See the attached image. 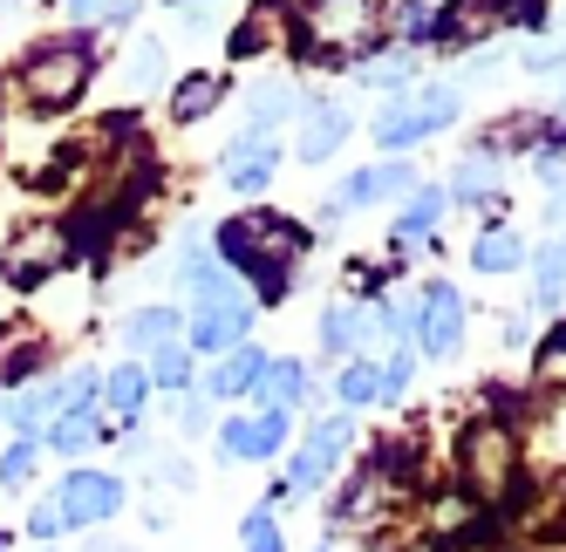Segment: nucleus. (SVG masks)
Segmentation results:
<instances>
[{
    "label": "nucleus",
    "mask_w": 566,
    "mask_h": 552,
    "mask_svg": "<svg viewBox=\"0 0 566 552\" xmlns=\"http://www.w3.org/2000/svg\"><path fill=\"white\" fill-rule=\"evenodd\" d=\"M423 137H430V124H423L417 103L382 109V124H376V144H382V150H410V144H423Z\"/></svg>",
    "instance_id": "21"
},
{
    "label": "nucleus",
    "mask_w": 566,
    "mask_h": 552,
    "mask_svg": "<svg viewBox=\"0 0 566 552\" xmlns=\"http://www.w3.org/2000/svg\"><path fill=\"white\" fill-rule=\"evenodd\" d=\"M492 184H499V164H492L484 150H471L464 164H458V178H451V191H458L464 205H471V199H492Z\"/></svg>",
    "instance_id": "25"
},
{
    "label": "nucleus",
    "mask_w": 566,
    "mask_h": 552,
    "mask_svg": "<svg viewBox=\"0 0 566 552\" xmlns=\"http://www.w3.org/2000/svg\"><path fill=\"white\" fill-rule=\"evenodd\" d=\"M355 341H361V307L335 300L328 321H321V348H328V354H355Z\"/></svg>",
    "instance_id": "23"
},
{
    "label": "nucleus",
    "mask_w": 566,
    "mask_h": 552,
    "mask_svg": "<svg viewBox=\"0 0 566 552\" xmlns=\"http://www.w3.org/2000/svg\"><path fill=\"white\" fill-rule=\"evenodd\" d=\"M471 266L478 273H512V266H525V240L518 232H484V240L471 246Z\"/></svg>",
    "instance_id": "22"
},
{
    "label": "nucleus",
    "mask_w": 566,
    "mask_h": 552,
    "mask_svg": "<svg viewBox=\"0 0 566 552\" xmlns=\"http://www.w3.org/2000/svg\"><path fill=\"white\" fill-rule=\"evenodd\" d=\"M417 109H423V124H430V130L458 124V89H451V83H430V89L417 96Z\"/></svg>",
    "instance_id": "31"
},
{
    "label": "nucleus",
    "mask_w": 566,
    "mask_h": 552,
    "mask_svg": "<svg viewBox=\"0 0 566 552\" xmlns=\"http://www.w3.org/2000/svg\"><path fill=\"white\" fill-rule=\"evenodd\" d=\"M253 396H260V410H280V416H287V410L307 396V369H301V362H266V375H260Z\"/></svg>",
    "instance_id": "18"
},
{
    "label": "nucleus",
    "mask_w": 566,
    "mask_h": 552,
    "mask_svg": "<svg viewBox=\"0 0 566 552\" xmlns=\"http://www.w3.org/2000/svg\"><path fill=\"white\" fill-rule=\"evenodd\" d=\"M28 532H34V539H62V532H69V519H62V505H55V498H42V505L28 511Z\"/></svg>",
    "instance_id": "35"
},
{
    "label": "nucleus",
    "mask_w": 566,
    "mask_h": 552,
    "mask_svg": "<svg viewBox=\"0 0 566 552\" xmlns=\"http://www.w3.org/2000/svg\"><path fill=\"white\" fill-rule=\"evenodd\" d=\"M301 246H307V232L294 219H280V212H239V219L219 225V253L232 266H247L266 300L287 294V266L301 259Z\"/></svg>",
    "instance_id": "1"
},
{
    "label": "nucleus",
    "mask_w": 566,
    "mask_h": 552,
    "mask_svg": "<svg viewBox=\"0 0 566 552\" xmlns=\"http://www.w3.org/2000/svg\"><path fill=\"white\" fill-rule=\"evenodd\" d=\"M219 103H226V75H212V68L185 75V83L171 89V116H178V124H198V116H212Z\"/></svg>",
    "instance_id": "15"
},
{
    "label": "nucleus",
    "mask_w": 566,
    "mask_h": 552,
    "mask_svg": "<svg viewBox=\"0 0 566 552\" xmlns=\"http://www.w3.org/2000/svg\"><path fill=\"white\" fill-rule=\"evenodd\" d=\"M165 68H171V62H165V49H157V42H137V49H130V68H124L130 96H150L157 83H165Z\"/></svg>",
    "instance_id": "24"
},
{
    "label": "nucleus",
    "mask_w": 566,
    "mask_h": 552,
    "mask_svg": "<svg viewBox=\"0 0 566 552\" xmlns=\"http://www.w3.org/2000/svg\"><path fill=\"white\" fill-rule=\"evenodd\" d=\"M559 300H566V253L546 246L539 253V307H559Z\"/></svg>",
    "instance_id": "32"
},
{
    "label": "nucleus",
    "mask_w": 566,
    "mask_h": 552,
    "mask_svg": "<svg viewBox=\"0 0 566 552\" xmlns=\"http://www.w3.org/2000/svg\"><path fill=\"white\" fill-rule=\"evenodd\" d=\"M34 457H42V444H34V437H21L8 457H0V485H14V491H21V485L34 478Z\"/></svg>",
    "instance_id": "33"
},
{
    "label": "nucleus",
    "mask_w": 566,
    "mask_h": 552,
    "mask_svg": "<svg viewBox=\"0 0 566 552\" xmlns=\"http://www.w3.org/2000/svg\"><path fill=\"white\" fill-rule=\"evenodd\" d=\"M260 375H266V354L239 341V348L226 354V362L212 369V396H219V403H232V396H253V389H260Z\"/></svg>",
    "instance_id": "13"
},
{
    "label": "nucleus",
    "mask_w": 566,
    "mask_h": 552,
    "mask_svg": "<svg viewBox=\"0 0 566 552\" xmlns=\"http://www.w3.org/2000/svg\"><path fill=\"white\" fill-rule=\"evenodd\" d=\"M553 103H559V109H566V83H559V96H553Z\"/></svg>",
    "instance_id": "40"
},
{
    "label": "nucleus",
    "mask_w": 566,
    "mask_h": 552,
    "mask_svg": "<svg viewBox=\"0 0 566 552\" xmlns=\"http://www.w3.org/2000/svg\"><path fill=\"white\" fill-rule=\"evenodd\" d=\"M559 253H566V246H559Z\"/></svg>",
    "instance_id": "43"
},
{
    "label": "nucleus",
    "mask_w": 566,
    "mask_h": 552,
    "mask_svg": "<svg viewBox=\"0 0 566 552\" xmlns=\"http://www.w3.org/2000/svg\"><path fill=\"white\" fill-rule=\"evenodd\" d=\"M417 341H423V354H458V341H464V300H458V287H430L423 294Z\"/></svg>",
    "instance_id": "7"
},
{
    "label": "nucleus",
    "mask_w": 566,
    "mask_h": 552,
    "mask_svg": "<svg viewBox=\"0 0 566 552\" xmlns=\"http://www.w3.org/2000/svg\"><path fill=\"white\" fill-rule=\"evenodd\" d=\"M512 470H518V444H512V429L499 416H484L464 429V491L478 505H499L512 491Z\"/></svg>",
    "instance_id": "2"
},
{
    "label": "nucleus",
    "mask_w": 566,
    "mask_h": 552,
    "mask_svg": "<svg viewBox=\"0 0 566 552\" xmlns=\"http://www.w3.org/2000/svg\"><path fill=\"white\" fill-rule=\"evenodd\" d=\"M239 532H247V552H287V545H280V526H273V511H266V505H253L247 519H239Z\"/></svg>",
    "instance_id": "30"
},
{
    "label": "nucleus",
    "mask_w": 566,
    "mask_h": 552,
    "mask_svg": "<svg viewBox=\"0 0 566 552\" xmlns=\"http://www.w3.org/2000/svg\"><path fill=\"white\" fill-rule=\"evenodd\" d=\"M75 8H96V0H75Z\"/></svg>",
    "instance_id": "41"
},
{
    "label": "nucleus",
    "mask_w": 566,
    "mask_h": 552,
    "mask_svg": "<svg viewBox=\"0 0 566 552\" xmlns=\"http://www.w3.org/2000/svg\"><path fill=\"white\" fill-rule=\"evenodd\" d=\"M69 403H62V382H34V389H21V403L8 410V423L21 429V437H34V444H42V429L62 416Z\"/></svg>",
    "instance_id": "14"
},
{
    "label": "nucleus",
    "mask_w": 566,
    "mask_h": 552,
    "mask_svg": "<svg viewBox=\"0 0 566 552\" xmlns=\"http://www.w3.org/2000/svg\"><path fill=\"white\" fill-rule=\"evenodd\" d=\"M342 137H348V109H342V103H314V109H307V124H301L294 157H301V164H321V157H335V150H342Z\"/></svg>",
    "instance_id": "11"
},
{
    "label": "nucleus",
    "mask_w": 566,
    "mask_h": 552,
    "mask_svg": "<svg viewBox=\"0 0 566 552\" xmlns=\"http://www.w3.org/2000/svg\"><path fill=\"white\" fill-rule=\"evenodd\" d=\"M396 191H417L410 164H369V171H348L342 191H335V205H328V219L361 212V205H382V199H396Z\"/></svg>",
    "instance_id": "6"
},
{
    "label": "nucleus",
    "mask_w": 566,
    "mask_h": 552,
    "mask_svg": "<svg viewBox=\"0 0 566 552\" xmlns=\"http://www.w3.org/2000/svg\"><path fill=\"white\" fill-rule=\"evenodd\" d=\"M178 328H185L178 307H144V314H130V321H124V341H130L137 354H157V348L178 341Z\"/></svg>",
    "instance_id": "16"
},
{
    "label": "nucleus",
    "mask_w": 566,
    "mask_h": 552,
    "mask_svg": "<svg viewBox=\"0 0 566 552\" xmlns=\"http://www.w3.org/2000/svg\"><path fill=\"white\" fill-rule=\"evenodd\" d=\"M55 505H62L69 532L103 526V519H116V511H124V478H109V470H69L62 491H55Z\"/></svg>",
    "instance_id": "5"
},
{
    "label": "nucleus",
    "mask_w": 566,
    "mask_h": 552,
    "mask_svg": "<svg viewBox=\"0 0 566 552\" xmlns=\"http://www.w3.org/2000/svg\"><path fill=\"white\" fill-rule=\"evenodd\" d=\"M96 437H103V410H62V416L49 423V450H62V457L90 450Z\"/></svg>",
    "instance_id": "20"
},
{
    "label": "nucleus",
    "mask_w": 566,
    "mask_h": 552,
    "mask_svg": "<svg viewBox=\"0 0 566 552\" xmlns=\"http://www.w3.org/2000/svg\"><path fill=\"white\" fill-rule=\"evenodd\" d=\"M280 444H287V416H280V410H260V416H232L226 429H219V450L239 464V457H247V464H260V457H273Z\"/></svg>",
    "instance_id": "8"
},
{
    "label": "nucleus",
    "mask_w": 566,
    "mask_h": 552,
    "mask_svg": "<svg viewBox=\"0 0 566 552\" xmlns=\"http://www.w3.org/2000/svg\"><path fill=\"white\" fill-rule=\"evenodd\" d=\"M287 109H294V89H280V83L247 96V116H253V130H260V137H266V130H273V124H280Z\"/></svg>",
    "instance_id": "27"
},
{
    "label": "nucleus",
    "mask_w": 566,
    "mask_h": 552,
    "mask_svg": "<svg viewBox=\"0 0 566 552\" xmlns=\"http://www.w3.org/2000/svg\"><path fill=\"white\" fill-rule=\"evenodd\" d=\"M165 485H178V491L191 485V464H185V457H171V464H165Z\"/></svg>",
    "instance_id": "39"
},
{
    "label": "nucleus",
    "mask_w": 566,
    "mask_h": 552,
    "mask_svg": "<svg viewBox=\"0 0 566 552\" xmlns=\"http://www.w3.org/2000/svg\"><path fill=\"white\" fill-rule=\"evenodd\" d=\"M369 83H376V89H402V83H410V55H389V62H376V68H369Z\"/></svg>",
    "instance_id": "36"
},
{
    "label": "nucleus",
    "mask_w": 566,
    "mask_h": 552,
    "mask_svg": "<svg viewBox=\"0 0 566 552\" xmlns=\"http://www.w3.org/2000/svg\"><path fill=\"white\" fill-rule=\"evenodd\" d=\"M144 396H150V375L144 369H109L103 375V403H109V416H124V423H137L144 416Z\"/></svg>",
    "instance_id": "19"
},
{
    "label": "nucleus",
    "mask_w": 566,
    "mask_h": 552,
    "mask_svg": "<svg viewBox=\"0 0 566 552\" xmlns=\"http://www.w3.org/2000/svg\"><path fill=\"white\" fill-rule=\"evenodd\" d=\"M443 205H451V191H437V184H417V199L402 205V219H396V246H417L423 232H437Z\"/></svg>",
    "instance_id": "17"
},
{
    "label": "nucleus",
    "mask_w": 566,
    "mask_h": 552,
    "mask_svg": "<svg viewBox=\"0 0 566 552\" xmlns=\"http://www.w3.org/2000/svg\"><path fill=\"white\" fill-rule=\"evenodd\" d=\"M144 375H150L157 389H185V382H191V354H185V348L171 341V348H157V362H150Z\"/></svg>",
    "instance_id": "29"
},
{
    "label": "nucleus",
    "mask_w": 566,
    "mask_h": 552,
    "mask_svg": "<svg viewBox=\"0 0 566 552\" xmlns=\"http://www.w3.org/2000/svg\"><path fill=\"white\" fill-rule=\"evenodd\" d=\"M219 164H226V178H232V191H266L273 184V164H280V150H273V137H260V130H247V137H232L226 150H219Z\"/></svg>",
    "instance_id": "10"
},
{
    "label": "nucleus",
    "mask_w": 566,
    "mask_h": 552,
    "mask_svg": "<svg viewBox=\"0 0 566 552\" xmlns=\"http://www.w3.org/2000/svg\"><path fill=\"white\" fill-rule=\"evenodd\" d=\"M533 382L546 389V396H559V389H566V328L539 341V362H533Z\"/></svg>",
    "instance_id": "26"
},
{
    "label": "nucleus",
    "mask_w": 566,
    "mask_h": 552,
    "mask_svg": "<svg viewBox=\"0 0 566 552\" xmlns=\"http://www.w3.org/2000/svg\"><path fill=\"white\" fill-rule=\"evenodd\" d=\"M410 369H417V362L396 348V354H389V369H382V396H402V389H410Z\"/></svg>",
    "instance_id": "37"
},
{
    "label": "nucleus",
    "mask_w": 566,
    "mask_h": 552,
    "mask_svg": "<svg viewBox=\"0 0 566 552\" xmlns=\"http://www.w3.org/2000/svg\"><path fill=\"white\" fill-rule=\"evenodd\" d=\"M55 259H62V232H21L14 253L0 259V266H8V280H14V287H34Z\"/></svg>",
    "instance_id": "12"
},
{
    "label": "nucleus",
    "mask_w": 566,
    "mask_h": 552,
    "mask_svg": "<svg viewBox=\"0 0 566 552\" xmlns=\"http://www.w3.org/2000/svg\"><path fill=\"white\" fill-rule=\"evenodd\" d=\"M348 437H355V423H348V416H328V423H321L314 437H307V450L287 464V485H294V491H314V485L335 470V457L348 450Z\"/></svg>",
    "instance_id": "9"
},
{
    "label": "nucleus",
    "mask_w": 566,
    "mask_h": 552,
    "mask_svg": "<svg viewBox=\"0 0 566 552\" xmlns=\"http://www.w3.org/2000/svg\"><path fill=\"white\" fill-rule=\"evenodd\" d=\"M0 552H8V539H0Z\"/></svg>",
    "instance_id": "42"
},
{
    "label": "nucleus",
    "mask_w": 566,
    "mask_h": 552,
    "mask_svg": "<svg viewBox=\"0 0 566 552\" xmlns=\"http://www.w3.org/2000/svg\"><path fill=\"white\" fill-rule=\"evenodd\" d=\"M178 429H185V437H198V429H212V410L198 403V396H185V403H178Z\"/></svg>",
    "instance_id": "38"
},
{
    "label": "nucleus",
    "mask_w": 566,
    "mask_h": 552,
    "mask_svg": "<svg viewBox=\"0 0 566 552\" xmlns=\"http://www.w3.org/2000/svg\"><path fill=\"white\" fill-rule=\"evenodd\" d=\"M247 328H253V300L247 294H206L191 307V348L198 354H226V348H239L247 341Z\"/></svg>",
    "instance_id": "4"
},
{
    "label": "nucleus",
    "mask_w": 566,
    "mask_h": 552,
    "mask_svg": "<svg viewBox=\"0 0 566 552\" xmlns=\"http://www.w3.org/2000/svg\"><path fill=\"white\" fill-rule=\"evenodd\" d=\"M90 68H96L90 42H49L42 55H34V62L21 68V83H28V103H34V109H69L75 96H83Z\"/></svg>",
    "instance_id": "3"
},
{
    "label": "nucleus",
    "mask_w": 566,
    "mask_h": 552,
    "mask_svg": "<svg viewBox=\"0 0 566 552\" xmlns=\"http://www.w3.org/2000/svg\"><path fill=\"white\" fill-rule=\"evenodd\" d=\"M376 396H382V375H376L369 362H348V369H342V403H348V410H369Z\"/></svg>",
    "instance_id": "28"
},
{
    "label": "nucleus",
    "mask_w": 566,
    "mask_h": 552,
    "mask_svg": "<svg viewBox=\"0 0 566 552\" xmlns=\"http://www.w3.org/2000/svg\"><path fill=\"white\" fill-rule=\"evenodd\" d=\"M566 62V14L553 21V34H546V42H533V49H525V68H559Z\"/></svg>",
    "instance_id": "34"
}]
</instances>
